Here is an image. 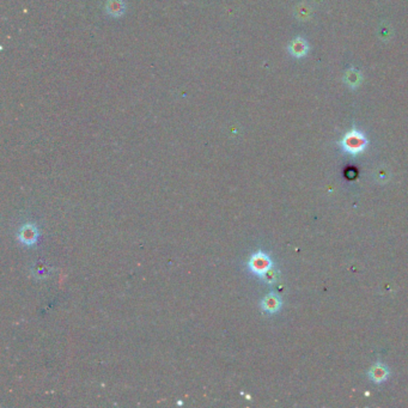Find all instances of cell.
I'll return each mask as SVG.
<instances>
[{
  "mask_svg": "<svg viewBox=\"0 0 408 408\" xmlns=\"http://www.w3.org/2000/svg\"><path fill=\"white\" fill-rule=\"evenodd\" d=\"M366 144L367 140L363 136V133L354 130L346 134L341 142V146L349 155H358V153L364 151Z\"/></svg>",
  "mask_w": 408,
  "mask_h": 408,
  "instance_id": "6da1fadb",
  "label": "cell"
},
{
  "mask_svg": "<svg viewBox=\"0 0 408 408\" xmlns=\"http://www.w3.org/2000/svg\"><path fill=\"white\" fill-rule=\"evenodd\" d=\"M291 53H292L294 57H303L306 53V46L303 41H294L292 44V47H291Z\"/></svg>",
  "mask_w": 408,
  "mask_h": 408,
  "instance_id": "ba28073f",
  "label": "cell"
},
{
  "mask_svg": "<svg viewBox=\"0 0 408 408\" xmlns=\"http://www.w3.org/2000/svg\"><path fill=\"white\" fill-rule=\"evenodd\" d=\"M248 266L254 274L263 277L269 269H272V260L267 254L259 251L250 257Z\"/></svg>",
  "mask_w": 408,
  "mask_h": 408,
  "instance_id": "7a4b0ae2",
  "label": "cell"
},
{
  "mask_svg": "<svg viewBox=\"0 0 408 408\" xmlns=\"http://www.w3.org/2000/svg\"><path fill=\"white\" fill-rule=\"evenodd\" d=\"M369 376L372 382L382 383L386 381V378H388L389 371L383 364H376L375 366L370 370Z\"/></svg>",
  "mask_w": 408,
  "mask_h": 408,
  "instance_id": "8992f818",
  "label": "cell"
},
{
  "mask_svg": "<svg viewBox=\"0 0 408 408\" xmlns=\"http://www.w3.org/2000/svg\"><path fill=\"white\" fill-rule=\"evenodd\" d=\"M106 12L114 18L122 17L126 12L125 0H107Z\"/></svg>",
  "mask_w": 408,
  "mask_h": 408,
  "instance_id": "277c9868",
  "label": "cell"
},
{
  "mask_svg": "<svg viewBox=\"0 0 408 408\" xmlns=\"http://www.w3.org/2000/svg\"><path fill=\"white\" fill-rule=\"evenodd\" d=\"M39 237V232L36 226L32 225V224H26L21 228L20 232H18V238L22 242L23 244L26 245H32L34 243H36Z\"/></svg>",
  "mask_w": 408,
  "mask_h": 408,
  "instance_id": "3957f363",
  "label": "cell"
},
{
  "mask_svg": "<svg viewBox=\"0 0 408 408\" xmlns=\"http://www.w3.org/2000/svg\"><path fill=\"white\" fill-rule=\"evenodd\" d=\"M281 306V300L277 294H267V296L262 300V309L266 312H269V314H274L277 312Z\"/></svg>",
  "mask_w": 408,
  "mask_h": 408,
  "instance_id": "5b68a950",
  "label": "cell"
},
{
  "mask_svg": "<svg viewBox=\"0 0 408 408\" xmlns=\"http://www.w3.org/2000/svg\"><path fill=\"white\" fill-rule=\"evenodd\" d=\"M32 272L36 278L42 279V278L48 277L49 273H51V268H49V266L46 265V263L39 262V263H36V265L33 266Z\"/></svg>",
  "mask_w": 408,
  "mask_h": 408,
  "instance_id": "52a82bcc",
  "label": "cell"
},
{
  "mask_svg": "<svg viewBox=\"0 0 408 408\" xmlns=\"http://www.w3.org/2000/svg\"><path fill=\"white\" fill-rule=\"evenodd\" d=\"M262 278L267 284H273L275 280H277V272L273 271V268L269 269V271L267 272Z\"/></svg>",
  "mask_w": 408,
  "mask_h": 408,
  "instance_id": "9c48e42d",
  "label": "cell"
}]
</instances>
